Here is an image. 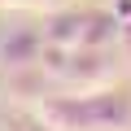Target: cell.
<instances>
[{
    "label": "cell",
    "instance_id": "1",
    "mask_svg": "<svg viewBox=\"0 0 131 131\" xmlns=\"http://www.w3.org/2000/svg\"><path fill=\"white\" fill-rule=\"evenodd\" d=\"M44 122L57 131H127L131 101L118 92H92V96H57L44 109Z\"/></svg>",
    "mask_w": 131,
    "mask_h": 131
},
{
    "label": "cell",
    "instance_id": "2",
    "mask_svg": "<svg viewBox=\"0 0 131 131\" xmlns=\"http://www.w3.org/2000/svg\"><path fill=\"white\" fill-rule=\"evenodd\" d=\"M39 57H44V35H35V31H22V35H5V39H0V61H5V66L31 70Z\"/></svg>",
    "mask_w": 131,
    "mask_h": 131
}]
</instances>
